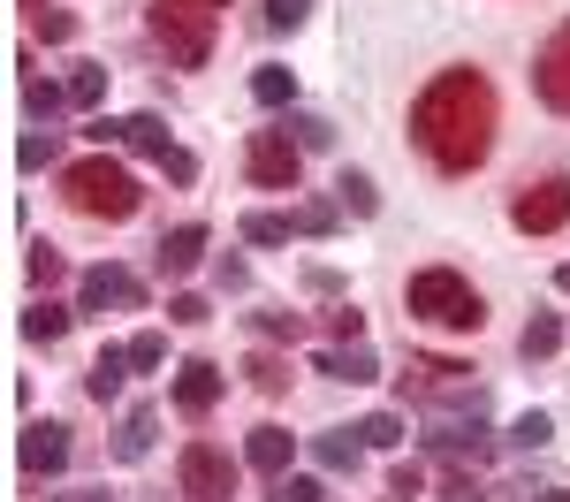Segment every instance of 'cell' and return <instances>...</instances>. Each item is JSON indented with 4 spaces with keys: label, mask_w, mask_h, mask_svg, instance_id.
Segmentation results:
<instances>
[{
    "label": "cell",
    "mask_w": 570,
    "mask_h": 502,
    "mask_svg": "<svg viewBox=\"0 0 570 502\" xmlns=\"http://www.w3.org/2000/svg\"><path fill=\"white\" fill-rule=\"evenodd\" d=\"M289 450H297V442H289V426H252L244 464H252V472H266V480H282V472H289Z\"/></svg>",
    "instance_id": "12"
},
{
    "label": "cell",
    "mask_w": 570,
    "mask_h": 502,
    "mask_svg": "<svg viewBox=\"0 0 570 502\" xmlns=\"http://www.w3.org/2000/svg\"><path fill=\"white\" fill-rule=\"evenodd\" d=\"M122 365H130V351H115V343L91 358V373H85V396H91V404H115V396H122Z\"/></svg>",
    "instance_id": "15"
},
{
    "label": "cell",
    "mask_w": 570,
    "mask_h": 502,
    "mask_svg": "<svg viewBox=\"0 0 570 502\" xmlns=\"http://www.w3.org/2000/svg\"><path fill=\"white\" fill-rule=\"evenodd\" d=\"M107 99V69L99 61H77V77H69V107H99Z\"/></svg>",
    "instance_id": "24"
},
{
    "label": "cell",
    "mask_w": 570,
    "mask_h": 502,
    "mask_svg": "<svg viewBox=\"0 0 570 502\" xmlns=\"http://www.w3.org/2000/svg\"><path fill=\"white\" fill-rule=\"evenodd\" d=\"M16 160H23V168H46V160H53V130H46V137H23V145H16Z\"/></svg>",
    "instance_id": "38"
},
{
    "label": "cell",
    "mask_w": 570,
    "mask_h": 502,
    "mask_svg": "<svg viewBox=\"0 0 570 502\" xmlns=\"http://www.w3.org/2000/svg\"><path fill=\"white\" fill-rule=\"evenodd\" d=\"M77 305H85L91 319H107V313H130V305H145V282H137L130 267H91L85 282H77Z\"/></svg>",
    "instance_id": "7"
},
{
    "label": "cell",
    "mask_w": 570,
    "mask_h": 502,
    "mask_svg": "<svg viewBox=\"0 0 570 502\" xmlns=\"http://www.w3.org/2000/svg\"><path fill=\"white\" fill-rule=\"evenodd\" d=\"M23 335H31V343H61V335H69V313L46 297V305H31V313H23Z\"/></svg>",
    "instance_id": "23"
},
{
    "label": "cell",
    "mask_w": 570,
    "mask_h": 502,
    "mask_svg": "<svg viewBox=\"0 0 570 502\" xmlns=\"http://www.w3.org/2000/svg\"><path fill=\"white\" fill-rule=\"evenodd\" d=\"M434 450H449V456H487V426H480V419H472V426H464V419H441V426H434Z\"/></svg>",
    "instance_id": "18"
},
{
    "label": "cell",
    "mask_w": 570,
    "mask_h": 502,
    "mask_svg": "<svg viewBox=\"0 0 570 502\" xmlns=\"http://www.w3.org/2000/svg\"><path fill=\"white\" fill-rule=\"evenodd\" d=\"M312 456H320L327 472H357V456H365V442H357V426H351V434H320V442H312Z\"/></svg>",
    "instance_id": "19"
},
{
    "label": "cell",
    "mask_w": 570,
    "mask_h": 502,
    "mask_svg": "<svg viewBox=\"0 0 570 502\" xmlns=\"http://www.w3.org/2000/svg\"><path fill=\"white\" fill-rule=\"evenodd\" d=\"M153 39L176 53V69H198L206 46H214V39H206V16H198V8H168V0L153 8Z\"/></svg>",
    "instance_id": "6"
},
{
    "label": "cell",
    "mask_w": 570,
    "mask_h": 502,
    "mask_svg": "<svg viewBox=\"0 0 570 502\" xmlns=\"http://www.w3.org/2000/svg\"><path fill=\"white\" fill-rule=\"evenodd\" d=\"M411 137L434 152L441 176H472L494 145V91L480 69H441L434 85L411 99Z\"/></svg>",
    "instance_id": "1"
},
{
    "label": "cell",
    "mask_w": 570,
    "mask_h": 502,
    "mask_svg": "<svg viewBox=\"0 0 570 502\" xmlns=\"http://www.w3.org/2000/svg\"><path fill=\"white\" fill-rule=\"evenodd\" d=\"M548 442H556V419H548V411H525V419L510 426V450H548Z\"/></svg>",
    "instance_id": "26"
},
{
    "label": "cell",
    "mask_w": 570,
    "mask_h": 502,
    "mask_svg": "<svg viewBox=\"0 0 570 502\" xmlns=\"http://www.w3.org/2000/svg\"><path fill=\"white\" fill-rule=\"evenodd\" d=\"M168 319H176V327H198V319H206V297H168Z\"/></svg>",
    "instance_id": "39"
},
{
    "label": "cell",
    "mask_w": 570,
    "mask_h": 502,
    "mask_svg": "<svg viewBox=\"0 0 570 502\" xmlns=\"http://www.w3.org/2000/svg\"><path fill=\"white\" fill-rule=\"evenodd\" d=\"M198 259H206V228H198V222H183V228L160 236V274H190Z\"/></svg>",
    "instance_id": "13"
},
{
    "label": "cell",
    "mask_w": 570,
    "mask_h": 502,
    "mask_svg": "<svg viewBox=\"0 0 570 502\" xmlns=\"http://www.w3.org/2000/svg\"><path fill=\"white\" fill-rule=\"evenodd\" d=\"M510 222L525 228V236H556V228L570 222V183H563V176H548V183H532V190H518Z\"/></svg>",
    "instance_id": "8"
},
{
    "label": "cell",
    "mask_w": 570,
    "mask_h": 502,
    "mask_svg": "<svg viewBox=\"0 0 570 502\" xmlns=\"http://www.w3.org/2000/svg\"><path fill=\"white\" fill-rule=\"evenodd\" d=\"M259 335H282V343H297V335H305V319H297V313H259Z\"/></svg>",
    "instance_id": "37"
},
{
    "label": "cell",
    "mask_w": 570,
    "mask_h": 502,
    "mask_svg": "<svg viewBox=\"0 0 570 502\" xmlns=\"http://www.w3.org/2000/svg\"><path fill=\"white\" fill-rule=\"evenodd\" d=\"M61 252H53V244H31V282H39V289H53V282H61Z\"/></svg>",
    "instance_id": "33"
},
{
    "label": "cell",
    "mask_w": 570,
    "mask_h": 502,
    "mask_svg": "<svg viewBox=\"0 0 570 502\" xmlns=\"http://www.w3.org/2000/svg\"><path fill=\"white\" fill-rule=\"evenodd\" d=\"M289 228L297 222H282V214H244V244H289Z\"/></svg>",
    "instance_id": "29"
},
{
    "label": "cell",
    "mask_w": 570,
    "mask_h": 502,
    "mask_svg": "<svg viewBox=\"0 0 570 502\" xmlns=\"http://www.w3.org/2000/svg\"><path fill=\"white\" fill-rule=\"evenodd\" d=\"M16 456H23V472H31V480H46V472H61V464H69V426H53V419H39V426H23V442H16Z\"/></svg>",
    "instance_id": "11"
},
{
    "label": "cell",
    "mask_w": 570,
    "mask_h": 502,
    "mask_svg": "<svg viewBox=\"0 0 570 502\" xmlns=\"http://www.w3.org/2000/svg\"><path fill=\"white\" fill-rule=\"evenodd\" d=\"M220 404V365L214 358H183L176 365V411L183 419H206Z\"/></svg>",
    "instance_id": "10"
},
{
    "label": "cell",
    "mask_w": 570,
    "mask_h": 502,
    "mask_svg": "<svg viewBox=\"0 0 570 502\" xmlns=\"http://www.w3.org/2000/svg\"><path fill=\"white\" fill-rule=\"evenodd\" d=\"M252 99H259V107H289V99H297V77H289V69H274V61H266L259 77H252Z\"/></svg>",
    "instance_id": "22"
},
{
    "label": "cell",
    "mask_w": 570,
    "mask_h": 502,
    "mask_svg": "<svg viewBox=\"0 0 570 502\" xmlns=\"http://www.w3.org/2000/svg\"><path fill=\"white\" fill-rule=\"evenodd\" d=\"M403 305H411V319H434V327H456V335H472V327L487 319L480 289H472L456 267H419L411 282H403Z\"/></svg>",
    "instance_id": "2"
},
{
    "label": "cell",
    "mask_w": 570,
    "mask_h": 502,
    "mask_svg": "<svg viewBox=\"0 0 570 502\" xmlns=\"http://www.w3.org/2000/svg\"><path fill=\"white\" fill-rule=\"evenodd\" d=\"M282 130L297 137V145H305V152H320V145H335V122H327V115H289V122H282Z\"/></svg>",
    "instance_id": "28"
},
{
    "label": "cell",
    "mask_w": 570,
    "mask_h": 502,
    "mask_svg": "<svg viewBox=\"0 0 570 502\" xmlns=\"http://www.w3.org/2000/svg\"><path fill=\"white\" fill-rule=\"evenodd\" d=\"M297 160H305V145L282 130H252V145H244V176L259 183V190H297Z\"/></svg>",
    "instance_id": "4"
},
{
    "label": "cell",
    "mask_w": 570,
    "mask_h": 502,
    "mask_svg": "<svg viewBox=\"0 0 570 502\" xmlns=\"http://www.w3.org/2000/svg\"><path fill=\"white\" fill-rule=\"evenodd\" d=\"M327 495V488H320V480H289V472H282V480H274V502H320Z\"/></svg>",
    "instance_id": "36"
},
{
    "label": "cell",
    "mask_w": 570,
    "mask_h": 502,
    "mask_svg": "<svg viewBox=\"0 0 570 502\" xmlns=\"http://www.w3.org/2000/svg\"><path fill=\"white\" fill-rule=\"evenodd\" d=\"M335 214H343L335 198H312L305 214H297V228H312V236H327V228H335Z\"/></svg>",
    "instance_id": "35"
},
{
    "label": "cell",
    "mask_w": 570,
    "mask_h": 502,
    "mask_svg": "<svg viewBox=\"0 0 570 502\" xmlns=\"http://www.w3.org/2000/svg\"><path fill=\"white\" fill-rule=\"evenodd\" d=\"M532 91H540L556 115H570V23L540 46V61H532Z\"/></svg>",
    "instance_id": "9"
},
{
    "label": "cell",
    "mask_w": 570,
    "mask_h": 502,
    "mask_svg": "<svg viewBox=\"0 0 570 502\" xmlns=\"http://www.w3.org/2000/svg\"><path fill=\"white\" fill-rule=\"evenodd\" d=\"M61 502H99V495H61Z\"/></svg>",
    "instance_id": "45"
},
{
    "label": "cell",
    "mask_w": 570,
    "mask_h": 502,
    "mask_svg": "<svg viewBox=\"0 0 570 502\" xmlns=\"http://www.w3.org/2000/svg\"><path fill=\"white\" fill-rule=\"evenodd\" d=\"M168 8H198V16H214V8H228V0H168Z\"/></svg>",
    "instance_id": "43"
},
{
    "label": "cell",
    "mask_w": 570,
    "mask_h": 502,
    "mask_svg": "<svg viewBox=\"0 0 570 502\" xmlns=\"http://www.w3.org/2000/svg\"><path fill=\"white\" fill-rule=\"evenodd\" d=\"M357 442H365V450H395V442H403V419H395V411H373V419H357Z\"/></svg>",
    "instance_id": "25"
},
{
    "label": "cell",
    "mask_w": 570,
    "mask_h": 502,
    "mask_svg": "<svg viewBox=\"0 0 570 502\" xmlns=\"http://www.w3.org/2000/svg\"><path fill=\"white\" fill-rule=\"evenodd\" d=\"M540 502H570V495H563V488H548V495H540Z\"/></svg>",
    "instance_id": "44"
},
{
    "label": "cell",
    "mask_w": 570,
    "mask_h": 502,
    "mask_svg": "<svg viewBox=\"0 0 570 502\" xmlns=\"http://www.w3.org/2000/svg\"><path fill=\"white\" fill-rule=\"evenodd\" d=\"M244 373H252V388H266V396H274V388L289 381V365H282V358H266V351H259L252 365H244Z\"/></svg>",
    "instance_id": "34"
},
{
    "label": "cell",
    "mask_w": 570,
    "mask_h": 502,
    "mask_svg": "<svg viewBox=\"0 0 570 502\" xmlns=\"http://www.w3.org/2000/svg\"><path fill=\"white\" fill-rule=\"evenodd\" d=\"M61 198H69L85 222H130V214H137L130 168H115L107 152H99V160H77V168H61Z\"/></svg>",
    "instance_id": "3"
},
{
    "label": "cell",
    "mask_w": 570,
    "mask_h": 502,
    "mask_svg": "<svg viewBox=\"0 0 570 502\" xmlns=\"http://www.w3.org/2000/svg\"><path fill=\"white\" fill-rule=\"evenodd\" d=\"M153 434H160V411H130V419H122V434H115V456L137 464V456L153 450Z\"/></svg>",
    "instance_id": "17"
},
{
    "label": "cell",
    "mask_w": 570,
    "mask_h": 502,
    "mask_svg": "<svg viewBox=\"0 0 570 502\" xmlns=\"http://www.w3.org/2000/svg\"><path fill=\"white\" fill-rule=\"evenodd\" d=\"M312 16V0H266V31H297Z\"/></svg>",
    "instance_id": "32"
},
{
    "label": "cell",
    "mask_w": 570,
    "mask_h": 502,
    "mask_svg": "<svg viewBox=\"0 0 570 502\" xmlns=\"http://www.w3.org/2000/svg\"><path fill=\"white\" fill-rule=\"evenodd\" d=\"M31 31H39L46 46H61V39H77V16H61V8H31Z\"/></svg>",
    "instance_id": "30"
},
{
    "label": "cell",
    "mask_w": 570,
    "mask_h": 502,
    "mask_svg": "<svg viewBox=\"0 0 570 502\" xmlns=\"http://www.w3.org/2000/svg\"><path fill=\"white\" fill-rule=\"evenodd\" d=\"M176 480H183V495L220 502V495H236V456L220 450V442H190L183 464H176Z\"/></svg>",
    "instance_id": "5"
},
{
    "label": "cell",
    "mask_w": 570,
    "mask_h": 502,
    "mask_svg": "<svg viewBox=\"0 0 570 502\" xmlns=\"http://www.w3.org/2000/svg\"><path fill=\"white\" fill-rule=\"evenodd\" d=\"M160 358H168V335H160V327H145V335H130V365H137V373H153Z\"/></svg>",
    "instance_id": "31"
},
{
    "label": "cell",
    "mask_w": 570,
    "mask_h": 502,
    "mask_svg": "<svg viewBox=\"0 0 570 502\" xmlns=\"http://www.w3.org/2000/svg\"><path fill=\"white\" fill-rule=\"evenodd\" d=\"M556 343H563V319H556V313H532L525 335H518V351H525V358H556Z\"/></svg>",
    "instance_id": "20"
},
{
    "label": "cell",
    "mask_w": 570,
    "mask_h": 502,
    "mask_svg": "<svg viewBox=\"0 0 570 502\" xmlns=\"http://www.w3.org/2000/svg\"><path fill=\"white\" fill-rule=\"evenodd\" d=\"M23 107H31L39 122H53V115L69 107V85H39V77H31V85H23Z\"/></svg>",
    "instance_id": "27"
},
{
    "label": "cell",
    "mask_w": 570,
    "mask_h": 502,
    "mask_svg": "<svg viewBox=\"0 0 570 502\" xmlns=\"http://www.w3.org/2000/svg\"><path fill=\"white\" fill-rule=\"evenodd\" d=\"M160 176H168V183H198V160H190V152H168Z\"/></svg>",
    "instance_id": "41"
},
{
    "label": "cell",
    "mask_w": 570,
    "mask_h": 502,
    "mask_svg": "<svg viewBox=\"0 0 570 502\" xmlns=\"http://www.w3.org/2000/svg\"><path fill=\"white\" fill-rule=\"evenodd\" d=\"M214 282H220V289H244L252 267H244V259H214Z\"/></svg>",
    "instance_id": "42"
},
{
    "label": "cell",
    "mask_w": 570,
    "mask_h": 502,
    "mask_svg": "<svg viewBox=\"0 0 570 502\" xmlns=\"http://www.w3.org/2000/svg\"><path fill=\"white\" fill-rule=\"evenodd\" d=\"M335 206H351V214H381V190H373V176L343 168V176H335Z\"/></svg>",
    "instance_id": "21"
},
{
    "label": "cell",
    "mask_w": 570,
    "mask_h": 502,
    "mask_svg": "<svg viewBox=\"0 0 570 502\" xmlns=\"http://www.w3.org/2000/svg\"><path fill=\"white\" fill-rule=\"evenodd\" d=\"M312 365H320L327 381H351V388H357V381H373V373H381L365 343H335V351H320V358H312Z\"/></svg>",
    "instance_id": "14"
},
{
    "label": "cell",
    "mask_w": 570,
    "mask_h": 502,
    "mask_svg": "<svg viewBox=\"0 0 570 502\" xmlns=\"http://www.w3.org/2000/svg\"><path fill=\"white\" fill-rule=\"evenodd\" d=\"M122 145H130V152H145V160H168V152H176L160 115H122Z\"/></svg>",
    "instance_id": "16"
},
{
    "label": "cell",
    "mask_w": 570,
    "mask_h": 502,
    "mask_svg": "<svg viewBox=\"0 0 570 502\" xmlns=\"http://www.w3.org/2000/svg\"><path fill=\"white\" fill-rule=\"evenodd\" d=\"M327 327H335V343H357V335H365V313L343 305V313H327Z\"/></svg>",
    "instance_id": "40"
},
{
    "label": "cell",
    "mask_w": 570,
    "mask_h": 502,
    "mask_svg": "<svg viewBox=\"0 0 570 502\" xmlns=\"http://www.w3.org/2000/svg\"><path fill=\"white\" fill-rule=\"evenodd\" d=\"M556 282H563V289H570V267H563V274H556Z\"/></svg>",
    "instance_id": "46"
}]
</instances>
